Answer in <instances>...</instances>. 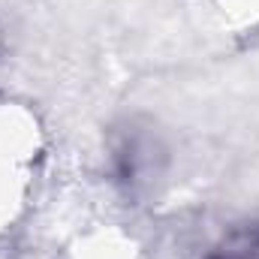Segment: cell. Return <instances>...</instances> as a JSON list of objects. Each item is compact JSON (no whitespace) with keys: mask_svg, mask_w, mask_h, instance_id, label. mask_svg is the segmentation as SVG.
I'll return each mask as SVG.
<instances>
[{"mask_svg":"<svg viewBox=\"0 0 259 259\" xmlns=\"http://www.w3.org/2000/svg\"><path fill=\"white\" fill-rule=\"evenodd\" d=\"M211 259H259V229L235 235L229 244H223Z\"/></svg>","mask_w":259,"mask_h":259,"instance_id":"6da1fadb","label":"cell"}]
</instances>
